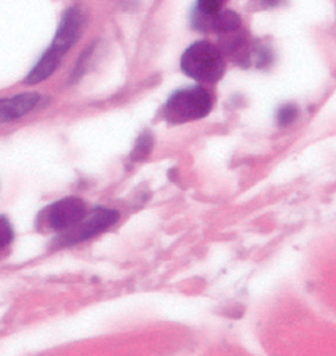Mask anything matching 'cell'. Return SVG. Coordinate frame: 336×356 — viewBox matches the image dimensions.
<instances>
[{"mask_svg": "<svg viewBox=\"0 0 336 356\" xmlns=\"http://www.w3.org/2000/svg\"><path fill=\"white\" fill-rule=\"evenodd\" d=\"M62 57H63V54L61 51L50 47L37 62L36 66L32 69V72L28 74L25 83L32 86V84H38L47 81L49 76L60 66Z\"/></svg>", "mask_w": 336, "mask_h": 356, "instance_id": "obj_7", "label": "cell"}, {"mask_svg": "<svg viewBox=\"0 0 336 356\" xmlns=\"http://www.w3.org/2000/svg\"><path fill=\"white\" fill-rule=\"evenodd\" d=\"M241 25L240 16L232 10H220L215 15H211L207 22L204 32L215 33H231L236 32Z\"/></svg>", "mask_w": 336, "mask_h": 356, "instance_id": "obj_8", "label": "cell"}, {"mask_svg": "<svg viewBox=\"0 0 336 356\" xmlns=\"http://www.w3.org/2000/svg\"><path fill=\"white\" fill-rule=\"evenodd\" d=\"M181 69L197 82L214 83L226 72V60L220 50L213 44L208 41H197L182 54Z\"/></svg>", "mask_w": 336, "mask_h": 356, "instance_id": "obj_1", "label": "cell"}, {"mask_svg": "<svg viewBox=\"0 0 336 356\" xmlns=\"http://www.w3.org/2000/svg\"><path fill=\"white\" fill-rule=\"evenodd\" d=\"M13 241V227L6 216H0V251L11 245Z\"/></svg>", "mask_w": 336, "mask_h": 356, "instance_id": "obj_10", "label": "cell"}, {"mask_svg": "<svg viewBox=\"0 0 336 356\" xmlns=\"http://www.w3.org/2000/svg\"><path fill=\"white\" fill-rule=\"evenodd\" d=\"M119 217L121 214L115 209L103 207L96 208L91 213L86 214L79 222L63 232V234L59 237L57 242L60 243V246L65 248L91 239L98 234L106 232L111 226L115 225Z\"/></svg>", "mask_w": 336, "mask_h": 356, "instance_id": "obj_3", "label": "cell"}, {"mask_svg": "<svg viewBox=\"0 0 336 356\" xmlns=\"http://www.w3.org/2000/svg\"><path fill=\"white\" fill-rule=\"evenodd\" d=\"M268 1H273V0H268Z\"/></svg>", "mask_w": 336, "mask_h": 356, "instance_id": "obj_13", "label": "cell"}, {"mask_svg": "<svg viewBox=\"0 0 336 356\" xmlns=\"http://www.w3.org/2000/svg\"><path fill=\"white\" fill-rule=\"evenodd\" d=\"M298 116V109L294 107V106H285V107L281 108L280 112H278V124L281 125H289L291 124L294 120L297 119Z\"/></svg>", "mask_w": 336, "mask_h": 356, "instance_id": "obj_12", "label": "cell"}, {"mask_svg": "<svg viewBox=\"0 0 336 356\" xmlns=\"http://www.w3.org/2000/svg\"><path fill=\"white\" fill-rule=\"evenodd\" d=\"M153 147V138H152V134L148 131H145L137 140L136 146L133 149L132 154H131V159L132 161H142L144 159L146 155L151 153Z\"/></svg>", "mask_w": 336, "mask_h": 356, "instance_id": "obj_9", "label": "cell"}, {"mask_svg": "<svg viewBox=\"0 0 336 356\" xmlns=\"http://www.w3.org/2000/svg\"><path fill=\"white\" fill-rule=\"evenodd\" d=\"M213 109V97L202 86H190L173 92L165 104V119L183 124L206 118Z\"/></svg>", "mask_w": 336, "mask_h": 356, "instance_id": "obj_2", "label": "cell"}, {"mask_svg": "<svg viewBox=\"0 0 336 356\" xmlns=\"http://www.w3.org/2000/svg\"><path fill=\"white\" fill-rule=\"evenodd\" d=\"M41 216L44 224L50 230L66 232L86 216V204L79 197L69 196L50 204Z\"/></svg>", "mask_w": 336, "mask_h": 356, "instance_id": "obj_4", "label": "cell"}, {"mask_svg": "<svg viewBox=\"0 0 336 356\" xmlns=\"http://www.w3.org/2000/svg\"><path fill=\"white\" fill-rule=\"evenodd\" d=\"M40 96L36 92L19 94L10 99H0V124L20 119L36 107Z\"/></svg>", "mask_w": 336, "mask_h": 356, "instance_id": "obj_6", "label": "cell"}, {"mask_svg": "<svg viewBox=\"0 0 336 356\" xmlns=\"http://www.w3.org/2000/svg\"><path fill=\"white\" fill-rule=\"evenodd\" d=\"M82 23H84L82 13L77 7H72V8L66 10L62 15L59 31H57L50 47L57 49L65 56L66 51L72 48L81 35Z\"/></svg>", "mask_w": 336, "mask_h": 356, "instance_id": "obj_5", "label": "cell"}, {"mask_svg": "<svg viewBox=\"0 0 336 356\" xmlns=\"http://www.w3.org/2000/svg\"><path fill=\"white\" fill-rule=\"evenodd\" d=\"M227 0H198L194 10L204 13V15H215L223 7Z\"/></svg>", "mask_w": 336, "mask_h": 356, "instance_id": "obj_11", "label": "cell"}]
</instances>
